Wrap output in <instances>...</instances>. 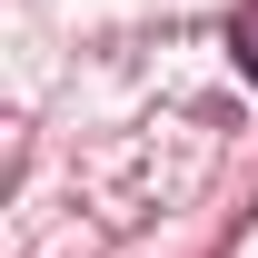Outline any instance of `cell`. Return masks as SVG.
<instances>
[{"label":"cell","mask_w":258,"mask_h":258,"mask_svg":"<svg viewBox=\"0 0 258 258\" xmlns=\"http://www.w3.org/2000/svg\"><path fill=\"white\" fill-rule=\"evenodd\" d=\"M238 70H248V80H258V0H248V10H238Z\"/></svg>","instance_id":"6da1fadb"}]
</instances>
